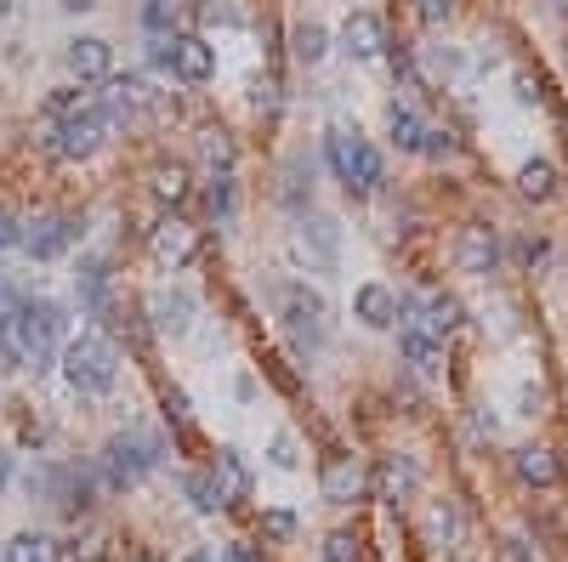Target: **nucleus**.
<instances>
[{
	"mask_svg": "<svg viewBox=\"0 0 568 562\" xmlns=\"http://www.w3.org/2000/svg\"><path fill=\"white\" fill-rule=\"evenodd\" d=\"M63 329H69V313L57 302H23V307H7V324H0V341H7V358L18 370H46Z\"/></svg>",
	"mask_w": 568,
	"mask_h": 562,
	"instance_id": "nucleus-1",
	"label": "nucleus"
},
{
	"mask_svg": "<svg viewBox=\"0 0 568 562\" xmlns=\"http://www.w3.org/2000/svg\"><path fill=\"white\" fill-rule=\"evenodd\" d=\"M410 324H421L432 341H444V336L460 329V302H455V295H426L421 307H410Z\"/></svg>",
	"mask_w": 568,
	"mask_h": 562,
	"instance_id": "nucleus-14",
	"label": "nucleus"
},
{
	"mask_svg": "<svg viewBox=\"0 0 568 562\" xmlns=\"http://www.w3.org/2000/svg\"><path fill=\"white\" fill-rule=\"evenodd\" d=\"M517 103H546V86H541V75H517Z\"/></svg>",
	"mask_w": 568,
	"mask_h": 562,
	"instance_id": "nucleus-36",
	"label": "nucleus"
},
{
	"mask_svg": "<svg viewBox=\"0 0 568 562\" xmlns=\"http://www.w3.org/2000/svg\"><path fill=\"white\" fill-rule=\"evenodd\" d=\"M211 477H216V488H222V501L233 506V501H245L250 494V467L240 460V449H216V460H211Z\"/></svg>",
	"mask_w": 568,
	"mask_h": 562,
	"instance_id": "nucleus-18",
	"label": "nucleus"
},
{
	"mask_svg": "<svg viewBox=\"0 0 568 562\" xmlns=\"http://www.w3.org/2000/svg\"><path fill=\"white\" fill-rule=\"evenodd\" d=\"M7 477H12V460H7V454H0V488H7Z\"/></svg>",
	"mask_w": 568,
	"mask_h": 562,
	"instance_id": "nucleus-48",
	"label": "nucleus"
},
{
	"mask_svg": "<svg viewBox=\"0 0 568 562\" xmlns=\"http://www.w3.org/2000/svg\"><path fill=\"white\" fill-rule=\"evenodd\" d=\"M57 120H75V114H91L97 109V91H57L52 103H46Z\"/></svg>",
	"mask_w": 568,
	"mask_h": 562,
	"instance_id": "nucleus-29",
	"label": "nucleus"
},
{
	"mask_svg": "<svg viewBox=\"0 0 568 562\" xmlns=\"http://www.w3.org/2000/svg\"><path fill=\"white\" fill-rule=\"evenodd\" d=\"M75 234H80V227H75L69 216H46V222L29 227V234H18V245H23L29 256H35V261H57L63 250L75 245Z\"/></svg>",
	"mask_w": 568,
	"mask_h": 562,
	"instance_id": "nucleus-10",
	"label": "nucleus"
},
{
	"mask_svg": "<svg viewBox=\"0 0 568 562\" xmlns=\"http://www.w3.org/2000/svg\"><path fill=\"white\" fill-rule=\"evenodd\" d=\"M330 171H336V182L347 188V193H376L381 188V154L358 137V131H336L330 137Z\"/></svg>",
	"mask_w": 568,
	"mask_h": 562,
	"instance_id": "nucleus-3",
	"label": "nucleus"
},
{
	"mask_svg": "<svg viewBox=\"0 0 568 562\" xmlns=\"http://www.w3.org/2000/svg\"><path fill=\"white\" fill-rule=\"evenodd\" d=\"M302 245L319 250L324 268H336V261H342V227L330 222V216H302Z\"/></svg>",
	"mask_w": 568,
	"mask_h": 562,
	"instance_id": "nucleus-21",
	"label": "nucleus"
},
{
	"mask_svg": "<svg viewBox=\"0 0 568 562\" xmlns=\"http://www.w3.org/2000/svg\"><path fill=\"white\" fill-rule=\"evenodd\" d=\"M7 562H46V540L41 535H18L7 546Z\"/></svg>",
	"mask_w": 568,
	"mask_h": 562,
	"instance_id": "nucleus-32",
	"label": "nucleus"
},
{
	"mask_svg": "<svg viewBox=\"0 0 568 562\" xmlns=\"http://www.w3.org/2000/svg\"><path fill=\"white\" fill-rule=\"evenodd\" d=\"M364 488H370V472H364L353 454H330V460H324L319 494H324L330 506H353V501H364Z\"/></svg>",
	"mask_w": 568,
	"mask_h": 562,
	"instance_id": "nucleus-7",
	"label": "nucleus"
},
{
	"mask_svg": "<svg viewBox=\"0 0 568 562\" xmlns=\"http://www.w3.org/2000/svg\"><path fill=\"white\" fill-rule=\"evenodd\" d=\"M199 18H205V23H245L250 12L240 7V0H205V7H199Z\"/></svg>",
	"mask_w": 568,
	"mask_h": 562,
	"instance_id": "nucleus-31",
	"label": "nucleus"
},
{
	"mask_svg": "<svg viewBox=\"0 0 568 562\" xmlns=\"http://www.w3.org/2000/svg\"><path fill=\"white\" fill-rule=\"evenodd\" d=\"M63 557H69V562H103V557H109V535H103V528H91V535H75L69 546H63Z\"/></svg>",
	"mask_w": 568,
	"mask_h": 562,
	"instance_id": "nucleus-28",
	"label": "nucleus"
},
{
	"mask_svg": "<svg viewBox=\"0 0 568 562\" xmlns=\"http://www.w3.org/2000/svg\"><path fill=\"white\" fill-rule=\"evenodd\" d=\"M324 562H358V540L353 535H330L324 540Z\"/></svg>",
	"mask_w": 568,
	"mask_h": 562,
	"instance_id": "nucleus-35",
	"label": "nucleus"
},
{
	"mask_svg": "<svg viewBox=\"0 0 568 562\" xmlns=\"http://www.w3.org/2000/svg\"><path fill=\"white\" fill-rule=\"evenodd\" d=\"M165 415H171L177 426L188 420V398H182V392H165Z\"/></svg>",
	"mask_w": 568,
	"mask_h": 562,
	"instance_id": "nucleus-43",
	"label": "nucleus"
},
{
	"mask_svg": "<svg viewBox=\"0 0 568 562\" xmlns=\"http://www.w3.org/2000/svg\"><path fill=\"white\" fill-rule=\"evenodd\" d=\"M376 488H381V501H410V494L421 488V467L410 454H387L381 472H376Z\"/></svg>",
	"mask_w": 568,
	"mask_h": 562,
	"instance_id": "nucleus-16",
	"label": "nucleus"
},
{
	"mask_svg": "<svg viewBox=\"0 0 568 562\" xmlns=\"http://www.w3.org/2000/svg\"><path fill=\"white\" fill-rule=\"evenodd\" d=\"M261 535L267 540H290L296 535V517L290 512H261Z\"/></svg>",
	"mask_w": 568,
	"mask_h": 562,
	"instance_id": "nucleus-34",
	"label": "nucleus"
},
{
	"mask_svg": "<svg viewBox=\"0 0 568 562\" xmlns=\"http://www.w3.org/2000/svg\"><path fill=\"white\" fill-rule=\"evenodd\" d=\"M517 477H523L528 488H552V483H557L552 449H517Z\"/></svg>",
	"mask_w": 568,
	"mask_h": 562,
	"instance_id": "nucleus-25",
	"label": "nucleus"
},
{
	"mask_svg": "<svg viewBox=\"0 0 568 562\" xmlns=\"http://www.w3.org/2000/svg\"><path fill=\"white\" fill-rule=\"evenodd\" d=\"M63 375H69L75 392H86V398H103V392H114L120 381V352L109 336H75L69 347H63Z\"/></svg>",
	"mask_w": 568,
	"mask_h": 562,
	"instance_id": "nucleus-2",
	"label": "nucleus"
},
{
	"mask_svg": "<svg viewBox=\"0 0 568 562\" xmlns=\"http://www.w3.org/2000/svg\"><path fill=\"white\" fill-rule=\"evenodd\" d=\"M267 460H274L279 472H296V460H302V454H296V438H290V432H279L274 443H267Z\"/></svg>",
	"mask_w": 568,
	"mask_h": 562,
	"instance_id": "nucleus-33",
	"label": "nucleus"
},
{
	"mask_svg": "<svg viewBox=\"0 0 568 562\" xmlns=\"http://www.w3.org/2000/svg\"><path fill=\"white\" fill-rule=\"evenodd\" d=\"M500 562H534V557H528L523 540H506V546H500Z\"/></svg>",
	"mask_w": 568,
	"mask_h": 562,
	"instance_id": "nucleus-44",
	"label": "nucleus"
},
{
	"mask_svg": "<svg viewBox=\"0 0 568 562\" xmlns=\"http://www.w3.org/2000/svg\"><path fill=\"white\" fill-rule=\"evenodd\" d=\"M205 159H211V165H222V171H227L233 148H227V137H222V131H211V137H205Z\"/></svg>",
	"mask_w": 568,
	"mask_h": 562,
	"instance_id": "nucleus-38",
	"label": "nucleus"
},
{
	"mask_svg": "<svg viewBox=\"0 0 568 562\" xmlns=\"http://www.w3.org/2000/svg\"><path fill=\"white\" fill-rule=\"evenodd\" d=\"M387 131H392V143L404 148V154H421V143H426V120L410 103H392L387 109Z\"/></svg>",
	"mask_w": 568,
	"mask_h": 562,
	"instance_id": "nucleus-22",
	"label": "nucleus"
},
{
	"mask_svg": "<svg viewBox=\"0 0 568 562\" xmlns=\"http://www.w3.org/2000/svg\"><path fill=\"white\" fill-rule=\"evenodd\" d=\"M222 562H256L250 546H222Z\"/></svg>",
	"mask_w": 568,
	"mask_h": 562,
	"instance_id": "nucleus-46",
	"label": "nucleus"
},
{
	"mask_svg": "<svg viewBox=\"0 0 568 562\" xmlns=\"http://www.w3.org/2000/svg\"><path fill=\"white\" fill-rule=\"evenodd\" d=\"M148 193H154V200L159 205H182L188 200V165H154V171H148Z\"/></svg>",
	"mask_w": 568,
	"mask_h": 562,
	"instance_id": "nucleus-23",
	"label": "nucleus"
},
{
	"mask_svg": "<svg viewBox=\"0 0 568 562\" xmlns=\"http://www.w3.org/2000/svg\"><path fill=\"white\" fill-rule=\"evenodd\" d=\"M171 69L182 80H211L216 75V52L199 41V35H177V57H171Z\"/></svg>",
	"mask_w": 568,
	"mask_h": 562,
	"instance_id": "nucleus-19",
	"label": "nucleus"
},
{
	"mask_svg": "<svg viewBox=\"0 0 568 562\" xmlns=\"http://www.w3.org/2000/svg\"><path fill=\"white\" fill-rule=\"evenodd\" d=\"M159 438H137V432H125L103 449V483L109 488H131V483H143L154 467H159Z\"/></svg>",
	"mask_w": 568,
	"mask_h": 562,
	"instance_id": "nucleus-4",
	"label": "nucleus"
},
{
	"mask_svg": "<svg viewBox=\"0 0 568 562\" xmlns=\"http://www.w3.org/2000/svg\"><path fill=\"white\" fill-rule=\"evenodd\" d=\"M455 261H460V273H478V279H489V273L500 268V239L489 234L483 222L460 227V239H455Z\"/></svg>",
	"mask_w": 568,
	"mask_h": 562,
	"instance_id": "nucleus-9",
	"label": "nucleus"
},
{
	"mask_svg": "<svg viewBox=\"0 0 568 562\" xmlns=\"http://www.w3.org/2000/svg\"><path fill=\"white\" fill-rule=\"evenodd\" d=\"M546 409V392L541 386H517V415H541Z\"/></svg>",
	"mask_w": 568,
	"mask_h": 562,
	"instance_id": "nucleus-37",
	"label": "nucleus"
},
{
	"mask_svg": "<svg viewBox=\"0 0 568 562\" xmlns=\"http://www.w3.org/2000/svg\"><path fill=\"white\" fill-rule=\"evenodd\" d=\"M398 352L415 375H438L444 370V341H432L421 324H404V336H398Z\"/></svg>",
	"mask_w": 568,
	"mask_h": 562,
	"instance_id": "nucleus-13",
	"label": "nucleus"
},
{
	"mask_svg": "<svg viewBox=\"0 0 568 562\" xmlns=\"http://www.w3.org/2000/svg\"><path fill=\"white\" fill-rule=\"evenodd\" d=\"M517 256H523L528 268H534V261H546L552 250H546V239H523V245H517Z\"/></svg>",
	"mask_w": 568,
	"mask_h": 562,
	"instance_id": "nucleus-42",
	"label": "nucleus"
},
{
	"mask_svg": "<svg viewBox=\"0 0 568 562\" xmlns=\"http://www.w3.org/2000/svg\"><path fill=\"white\" fill-rule=\"evenodd\" d=\"M57 7H63V12H91L97 0H57Z\"/></svg>",
	"mask_w": 568,
	"mask_h": 562,
	"instance_id": "nucleus-47",
	"label": "nucleus"
},
{
	"mask_svg": "<svg viewBox=\"0 0 568 562\" xmlns=\"http://www.w3.org/2000/svg\"><path fill=\"white\" fill-rule=\"evenodd\" d=\"M7 12H12V0H0V18H7Z\"/></svg>",
	"mask_w": 568,
	"mask_h": 562,
	"instance_id": "nucleus-50",
	"label": "nucleus"
},
{
	"mask_svg": "<svg viewBox=\"0 0 568 562\" xmlns=\"http://www.w3.org/2000/svg\"><path fill=\"white\" fill-rule=\"evenodd\" d=\"M421 154H432V159H444V154H449V131H438V125H426V143H421Z\"/></svg>",
	"mask_w": 568,
	"mask_h": 562,
	"instance_id": "nucleus-41",
	"label": "nucleus"
},
{
	"mask_svg": "<svg viewBox=\"0 0 568 562\" xmlns=\"http://www.w3.org/2000/svg\"><path fill=\"white\" fill-rule=\"evenodd\" d=\"M109 125H114V120H109V109H103V97H97L91 114L57 120V131H52V154H57V159H91L97 148H103Z\"/></svg>",
	"mask_w": 568,
	"mask_h": 562,
	"instance_id": "nucleus-6",
	"label": "nucleus"
},
{
	"mask_svg": "<svg viewBox=\"0 0 568 562\" xmlns=\"http://www.w3.org/2000/svg\"><path fill=\"white\" fill-rule=\"evenodd\" d=\"M290 52H296V63H313L330 52V35H324V23H296V35H290Z\"/></svg>",
	"mask_w": 568,
	"mask_h": 562,
	"instance_id": "nucleus-26",
	"label": "nucleus"
},
{
	"mask_svg": "<svg viewBox=\"0 0 568 562\" xmlns=\"http://www.w3.org/2000/svg\"><path fill=\"white\" fill-rule=\"evenodd\" d=\"M205 205H211V216H216V222H227V216H233V177H227V171H222V177H211Z\"/></svg>",
	"mask_w": 568,
	"mask_h": 562,
	"instance_id": "nucleus-30",
	"label": "nucleus"
},
{
	"mask_svg": "<svg viewBox=\"0 0 568 562\" xmlns=\"http://www.w3.org/2000/svg\"><path fill=\"white\" fill-rule=\"evenodd\" d=\"M7 245H18V222L0 211V250H7Z\"/></svg>",
	"mask_w": 568,
	"mask_h": 562,
	"instance_id": "nucleus-45",
	"label": "nucleus"
},
{
	"mask_svg": "<svg viewBox=\"0 0 568 562\" xmlns=\"http://www.w3.org/2000/svg\"><path fill=\"white\" fill-rule=\"evenodd\" d=\"M517 193H523V200H552V193H557V165L552 159H528L517 171Z\"/></svg>",
	"mask_w": 568,
	"mask_h": 562,
	"instance_id": "nucleus-24",
	"label": "nucleus"
},
{
	"mask_svg": "<svg viewBox=\"0 0 568 562\" xmlns=\"http://www.w3.org/2000/svg\"><path fill=\"white\" fill-rule=\"evenodd\" d=\"M148 29H154V35H165V23H171V0H148Z\"/></svg>",
	"mask_w": 568,
	"mask_h": 562,
	"instance_id": "nucleus-40",
	"label": "nucleus"
},
{
	"mask_svg": "<svg viewBox=\"0 0 568 562\" xmlns=\"http://www.w3.org/2000/svg\"><path fill=\"white\" fill-rule=\"evenodd\" d=\"M182 494L193 501V512H222V506H227L211 472H188V477H182Z\"/></svg>",
	"mask_w": 568,
	"mask_h": 562,
	"instance_id": "nucleus-27",
	"label": "nucleus"
},
{
	"mask_svg": "<svg viewBox=\"0 0 568 562\" xmlns=\"http://www.w3.org/2000/svg\"><path fill=\"white\" fill-rule=\"evenodd\" d=\"M148 250H154V261L165 273H177V268H188V261L199 256V234L182 222V216H165L159 227H154V239H148Z\"/></svg>",
	"mask_w": 568,
	"mask_h": 562,
	"instance_id": "nucleus-8",
	"label": "nucleus"
},
{
	"mask_svg": "<svg viewBox=\"0 0 568 562\" xmlns=\"http://www.w3.org/2000/svg\"><path fill=\"white\" fill-rule=\"evenodd\" d=\"M460 535H466L460 506H455V501H432V512H426V546L449 551V546H460Z\"/></svg>",
	"mask_w": 568,
	"mask_h": 562,
	"instance_id": "nucleus-20",
	"label": "nucleus"
},
{
	"mask_svg": "<svg viewBox=\"0 0 568 562\" xmlns=\"http://www.w3.org/2000/svg\"><path fill=\"white\" fill-rule=\"evenodd\" d=\"M415 12H421L426 23H444V18L455 12V0H415Z\"/></svg>",
	"mask_w": 568,
	"mask_h": 562,
	"instance_id": "nucleus-39",
	"label": "nucleus"
},
{
	"mask_svg": "<svg viewBox=\"0 0 568 562\" xmlns=\"http://www.w3.org/2000/svg\"><path fill=\"white\" fill-rule=\"evenodd\" d=\"M69 69H75L80 80H109V75H114V52H109V41H97V35L69 41Z\"/></svg>",
	"mask_w": 568,
	"mask_h": 562,
	"instance_id": "nucleus-15",
	"label": "nucleus"
},
{
	"mask_svg": "<svg viewBox=\"0 0 568 562\" xmlns=\"http://www.w3.org/2000/svg\"><path fill=\"white\" fill-rule=\"evenodd\" d=\"M353 313L370 324V329H392V324H398V295H392L387 284H358Z\"/></svg>",
	"mask_w": 568,
	"mask_h": 562,
	"instance_id": "nucleus-17",
	"label": "nucleus"
},
{
	"mask_svg": "<svg viewBox=\"0 0 568 562\" xmlns=\"http://www.w3.org/2000/svg\"><path fill=\"white\" fill-rule=\"evenodd\" d=\"M148 318H154V329H165V336H182V329L193 324V295L188 290H154L148 295Z\"/></svg>",
	"mask_w": 568,
	"mask_h": 562,
	"instance_id": "nucleus-12",
	"label": "nucleus"
},
{
	"mask_svg": "<svg viewBox=\"0 0 568 562\" xmlns=\"http://www.w3.org/2000/svg\"><path fill=\"white\" fill-rule=\"evenodd\" d=\"M342 46H347V57H358V63L381 57V46H387V23H381L376 12H353V18L342 23Z\"/></svg>",
	"mask_w": 568,
	"mask_h": 562,
	"instance_id": "nucleus-11",
	"label": "nucleus"
},
{
	"mask_svg": "<svg viewBox=\"0 0 568 562\" xmlns=\"http://www.w3.org/2000/svg\"><path fill=\"white\" fill-rule=\"evenodd\" d=\"M279 313H285L290 336L302 347H319L330 336V302L319 290H308V284H279Z\"/></svg>",
	"mask_w": 568,
	"mask_h": 562,
	"instance_id": "nucleus-5",
	"label": "nucleus"
},
{
	"mask_svg": "<svg viewBox=\"0 0 568 562\" xmlns=\"http://www.w3.org/2000/svg\"><path fill=\"white\" fill-rule=\"evenodd\" d=\"M182 562H216V557H205V551H193V557H182Z\"/></svg>",
	"mask_w": 568,
	"mask_h": 562,
	"instance_id": "nucleus-49",
	"label": "nucleus"
}]
</instances>
